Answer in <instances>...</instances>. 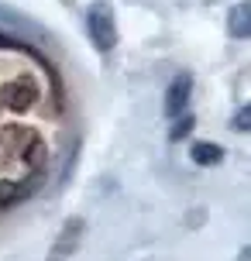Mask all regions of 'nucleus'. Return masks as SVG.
<instances>
[{"label": "nucleus", "mask_w": 251, "mask_h": 261, "mask_svg": "<svg viewBox=\"0 0 251 261\" xmlns=\"http://www.w3.org/2000/svg\"><path fill=\"white\" fill-rule=\"evenodd\" d=\"M231 127H234V130H251V107H244V110H238V114H234Z\"/></svg>", "instance_id": "0eeeda50"}, {"label": "nucleus", "mask_w": 251, "mask_h": 261, "mask_svg": "<svg viewBox=\"0 0 251 261\" xmlns=\"http://www.w3.org/2000/svg\"><path fill=\"white\" fill-rule=\"evenodd\" d=\"M227 28H231L234 38H251V0H244V4H238V7L231 11Z\"/></svg>", "instance_id": "20e7f679"}, {"label": "nucleus", "mask_w": 251, "mask_h": 261, "mask_svg": "<svg viewBox=\"0 0 251 261\" xmlns=\"http://www.w3.org/2000/svg\"><path fill=\"white\" fill-rule=\"evenodd\" d=\"M189 93H193V76L189 72H179V76L172 79L169 93H165V117H179L186 114V103H189Z\"/></svg>", "instance_id": "f03ea898"}, {"label": "nucleus", "mask_w": 251, "mask_h": 261, "mask_svg": "<svg viewBox=\"0 0 251 261\" xmlns=\"http://www.w3.org/2000/svg\"><path fill=\"white\" fill-rule=\"evenodd\" d=\"M86 31H90L93 38V48L96 52H110L114 45H117V24H114V11L107 7V4H90V11H86Z\"/></svg>", "instance_id": "f257e3e1"}, {"label": "nucleus", "mask_w": 251, "mask_h": 261, "mask_svg": "<svg viewBox=\"0 0 251 261\" xmlns=\"http://www.w3.org/2000/svg\"><path fill=\"white\" fill-rule=\"evenodd\" d=\"M189 155H193L196 165H217V162H224V148H217L213 141H193Z\"/></svg>", "instance_id": "39448f33"}, {"label": "nucleus", "mask_w": 251, "mask_h": 261, "mask_svg": "<svg viewBox=\"0 0 251 261\" xmlns=\"http://www.w3.org/2000/svg\"><path fill=\"white\" fill-rule=\"evenodd\" d=\"M193 124H196V120H193V114H179V117H175V124H172V130H169V138H172V141H183L186 134L193 130Z\"/></svg>", "instance_id": "423d86ee"}, {"label": "nucleus", "mask_w": 251, "mask_h": 261, "mask_svg": "<svg viewBox=\"0 0 251 261\" xmlns=\"http://www.w3.org/2000/svg\"><path fill=\"white\" fill-rule=\"evenodd\" d=\"M80 237H83V220H80V217L66 220V230H62V237H59V244L52 248V258H48V261H66L69 254L76 251Z\"/></svg>", "instance_id": "7ed1b4c3"}]
</instances>
